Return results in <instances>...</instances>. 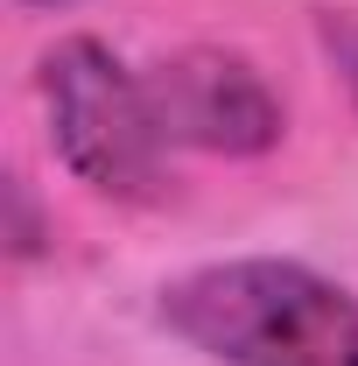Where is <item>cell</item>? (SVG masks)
<instances>
[{"label": "cell", "mask_w": 358, "mask_h": 366, "mask_svg": "<svg viewBox=\"0 0 358 366\" xmlns=\"http://www.w3.org/2000/svg\"><path fill=\"white\" fill-rule=\"evenodd\" d=\"M155 317L211 366H358V296L288 254H232L162 282Z\"/></svg>", "instance_id": "1"}, {"label": "cell", "mask_w": 358, "mask_h": 366, "mask_svg": "<svg viewBox=\"0 0 358 366\" xmlns=\"http://www.w3.org/2000/svg\"><path fill=\"white\" fill-rule=\"evenodd\" d=\"M21 7H78V0H21Z\"/></svg>", "instance_id": "5"}, {"label": "cell", "mask_w": 358, "mask_h": 366, "mask_svg": "<svg viewBox=\"0 0 358 366\" xmlns=\"http://www.w3.org/2000/svg\"><path fill=\"white\" fill-rule=\"evenodd\" d=\"M316 43L337 64V85L352 92V106H358V14L352 7H323V14H316Z\"/></svg>", "instance_id": "4"}, {"label": "cell", "mask_w": 358, "mask_h": 366, "mask_svg": "<svg viewBox=\"0 0 358 366\" xmlns=\"http://www.w3.org/2000/svg\"><path fill=\"white\" fill-rule=\"evenodd\" d=\"M36 92L49 113V148L91 197L155 204L169 190V141L148 106V78L98 36H63L36 64Z\"/></svg>", "instance_id": "2"}, {"label": "cell", "mask_w": 358, "mask_h": 366, "mask_svg": "<svg viewBox=\"0 0 358 366\" xmlns=\"http://www.w3.org/2000/svg\"><path fill=\"white\" fill-rule=\"evenodd\" d=\"M148 78V106L162 120V141L169 148H197V155H267L288 134V106L281 92L260 78L253 56L218 43H190L162 64L140 71Z\"/></svg>", "instance_id": "3"}]
</instances>
